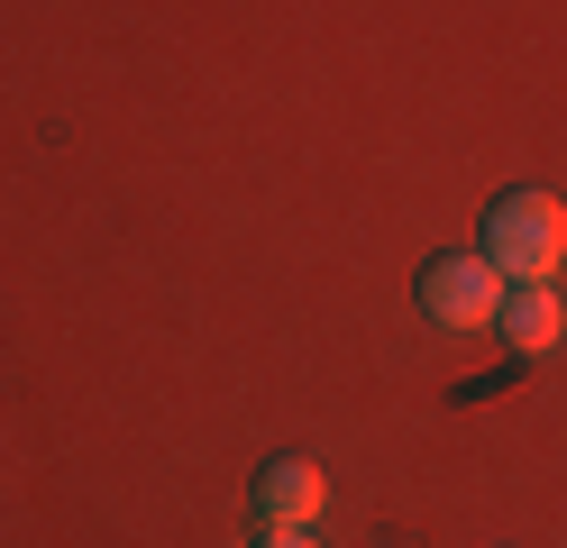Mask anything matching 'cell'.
Listing matches in <instances>:
<instances>
[{"instance_id":"6da1fadb","label":"cell","mask_w":567,"mask_h":548,"mask_svg":"<svg viewBox=\"0 0 567 548\" xmlns=\"http://www.w3.org/2000/svg\"><path fill=\"white\" fill-rule=\"evenodd\" d=\"M476 256H485L504 283H558V266H567V201L540 193V183L485 201V247H476Z\"/></svg>"},{"instance_id":"7a4b0ae2","label":"cell","mask_w":567,"mask_h":548,"mask_svg":"<svg viewBox=\"0 0 567 548\" xmlns=\"http://www.w3.org/2000/svg\"><path fill=\"white\" fill-rule=\"evenodd\" d=\"M412 302L431 329H494L504 311V275L485 266V256H431V266L412 275Z\"/></svg>"},{"instance_id":"3957f363","label":"cell","mask_w":567,"mask_h":548,"mask_svg":"<svg viewBox=\"0 0 567 548\" xmlns=\"http://www.w3.org/2000/svg\"><path fill=\"white\" fill-rule=\"evenodd\" d=\"M247 503H257L266 530H311V521H321V503H330V475L311 466V457H266Z\"/></svg>"},{"instance_id":"277c9868","label":"cell","mask_w":567,"mask_h":548,"mask_svg":"<svg viewBox=\"0 0 567 548\" xmlns=\"http://www.w3.org/2000/svg\"><path fill=\"white\" fill-rule=\"evenodd\" d=\"M504 348L513 356H549L558 348V329H567V311H558V283H504Z\"/></svg>"},{"instance_id":"5b68a950","label":"cell","mask_w":567,"mask_h":548,"mask_svg":"<svg viewBox=\"0 0 567 548\" xmlns=\"http://www.w3.org/2000/svg\"><path fill=\"white\" fill-rule=\"evenodd\" d=\"M257 548H321V539H311V530H266Z\"/></svg>"}]
</instances>
